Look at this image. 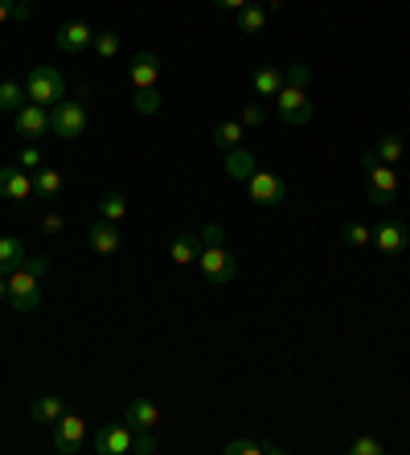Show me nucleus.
I'll list each match as a JSON object with an SVG mask.
<instances>
[{"instance_id":"nucleus-15","label":"nucleus","mask_w":410,"mask_h":455,"mask_svg":"<svg viewBox=\"0 0 410 455\" xmlns=\"http://www.w3.org/2000/svg\"><path fill=\"white\" fill-rule=\"evenodd\" d=\"M374 246H378L382 254H390V259H394V254H402L410 246L406 226H402V222H382L378 230H374Z\"/></svg>"},{"instance_id":"nucleus-14","label":"nucleus","mask_w":410,"mask_h":455,"mask_svg":"<svg viewBox=\"0 0 410 455\" xmlns=\"http://www.w3.org/2000/svg\"><path fill=\"white\" fill-rule=\"evenodd\" d=\"M127 78H132V86H136V91H152V86L160 83L157 53H136V58H132V66H127Z\"/></svg>"},{"instance_id":"nucleus-41","label":"nucleus","mask_w":410,"mask_h":455,"mask_svg":"<svg viewBox=\"0 0 410 455\" xmlns=\"http://www.w3.org/2000/svg\"><path fill=\"white\" fill-rule=\"evenodd\" d=\"M259 4H263V9H271V12H275V9H284L287 0H259Z\"/></svg>"},{"instance_id":"nucleus-9","label":"nucleus","mask_w":410,"mask_h":455,"mask_svg":"<svg viewBox=\"0 0 410 455\" xmlns=\"http://www.w3.org/2000/svg\"><path fill=\"white\" fill-rule=\"evenodd\" d=\"M12 127H17V136L25 140V144H37V140L50 132V107L42 103H25L17 116H12Z\"/></svg>"},{"instance_id":"nucleus-2","label":"nucleus","mask_w":410,"mask_h":455,"mask_svg":"<svg viewBox=\"0 0 410 455\" xmlns=\"http://www.w3.org/2000/svg\"><path fill=\"white\" fill-rule=\"evenodd\" d=\"M361 172H366L369 197H374L378 205H390L394 197H398L402 180H398V169H394V164H382L374 152H366V156H361Z\"/></svg>"},{"instance_id":"nucleus-13","label":"nucleus","mask_w":410,"mask_h":455,"mask_svg":"<svg viewBox=\"0 0 410 455\" xmlns=\"http://www.w3.org/2000/svg\"><path fill=\"white\" fill-rule=\"evenodd\" d=\"M53 42H58V50L62 53H83V50H91V42H95V29H91L86 21H70V25L58 29Z\"/></svg>"},{"instance_id":"nucleus-25","label":"nucleus","mask_w":410,"mask_h":455,"mask_svg":"<svg viewBox=\"0 0 410 455\" xmlns=\"http://www.w3.org/2000/svg\"><path fill=\"white\" fill-rule=\"evenodd\" d=\"M25 259V246L17 238H0V275H9L12 267H21Z\"/></svg>"},{"instance_id":"nucleus-20","label":"nucleus","mask_w":410,"mask_h":455,"mask_svg":"<svg viewBox=\"0 0 410 455\" xmlns=\"http://www.w3.org/2000/svg\"><path fill=\"white\" fill-rule=\"evenodd\" d=\"M267 25H271V9H263L259 0H251V4L238 12V29L242 33H263Z\"/></svg>"},{"instance_id":"nucleus-32","label":"nucleus","mask_w":410,"mask_h":455,"mask_svg":"<svg viewBox=\"0 0 410 455\" xmlns=\"http://www.w3.org/2000/svg\"><path fill=\"white\" fill-rule=\"evenodd\" d=\"M17 164H21L25 172H37L42 169V148H37V144H25L21 156H17Z\"/></svg>"},{"instance_id":"nucleus-22","label":"nucleus","mask_w":410,"mask_h":455,"mask_svg":"<svg viewBox=\"0 0 410 455\" xmlns=\"http://www.w3.org/2000/svg\"><path fill=\"white\" fill-rule=\"evenodd\" d=\"M169 254H173V263H177V267H189V263H197V254H201L197 234H181V238H173Z\"/></svg>"},{"instance_id":"nucleus-21","label":"nucleus","mask_w":410,"mask_h":455,"mask_svg":"<svg viewBox=\"0 0 410 455\" xmlns=\"http://www.w3.org/2000/svg\"><path fill=\"white\" fill-rule=\"evenodd\" d=\"M242 136H246V127H242V119H221L218 127H213V144L218 148H242Z\"/></svg>"},{"instance_id":"nucleus-23","label":"nucleus","mask_w":410,"mask_h":455,"mask_svg":"<svg viewBox=\"0 0 410 455\" xmlns=\"http://www.w3.org/2000/svg\"><path fill=\"white\" fill-rule=\"evenodd\" d=\"M284 91V75L275 70V66H263V70H254V95L259 99H275Z\"/></svg>"},{"instance_id":"nucleus-26","label":"nucleus","mask_w":410,"mask_h":455,"mask_svg":"<svg viewBox=\"0 0 410 455\" xmlns=\"http://www.w3.org/2000/svg\"><path fill=\"white\" fill-rule=\"evenodd\" d=\"M99 218H103V222H124L127 218V202L124 197H119V193H107V197H99Z\"/></svg>"},{"instance_id":"nucleus-43","label":"nucleus","mask_w":410,"mask_h":455,"mask_svg":"<svg viewBox=\"0 0 410 455\" xmlns=\"http://www.w3.org/2000/svg\"><path fill=\"white\" fill-rule=\"evenodd\" d=\"M17 4H25V9H29V0H17Z\"/></svg>"},{"instance_id":"nucleus-24","label":"nucleus","mask_w":410,"mask_h":455,"mask_svg":"<svg viewBox=\"0 0 410 455\" xmlns=\"http://www.w3.org/2000/svg\"><path fill=\"white\" fill-rule=\"evenodd\" d=\"M62 185H66V180H62V172H58V169H45V164H42V169L33 172V189H37V197H58V193H62Z\"/></svg>"},{"instance_id":"nucleus-35","label":"nucleus","mask_w":410,"mask_h":455,"mask_svg":"<svg viewBox=\"0 0 410 455\" xmlns=\"http://www.w3.org/2000/svg\"><path fill=\"white\" fill-rule=\"evenodd\" d=\"M197 243L201 246H221V243H226V230H221L218 222H210L205 230H197Z\"/></svg>"},{"instance_id":"nucleus-7","label":"nucleus","mask_w":410,"mask_h":455,"mask_svg":"<svg viewBox=\"0 0 410 455\" xmlns=\"http://www.w3.org/2000/svg\"><path fill=\"white\" fill-rule=\"evenodd\" d=\"M53 451L58 455H78L86 443V423H83V414H70L66 411L58 423H53Z\"/></svg>"},{"instance_id":"nucleus-8","label":"nucleus","mask_w":410,"mask_h":455,"mask_svg":"<svg viewBox=\"0 0 410 455\" xmlns=\"http://www.w3.org/2000/svg\"><path fill=\"white\" fill-rule=\"evenodd\" d=\"M0 197L12 205H29L33 197H37V189H33V172H25L21 164H4L0 169Z\"/></svg>"},{"instance_id":"nucleus-42","label":"nucleus","mask_w":410,"mask_h":455,"mask_svg":"<svg viewBox=\"0 0 410 455\" xmlns=\"http://www.w3.org/2000/svg\"><path fill=\"white\" fill-rule=\"evenodd\" d=\"M0 299H9V279L0 275Z\"/></svg>"},{"instance_id":"nucleus-39","label":"nucleus","mask_w":410,"mask_h":455,"mask_svg":"<svg viewBox=\"0 0 410 455\" xmlns=\"http://www.w3.org/2000/svg\"><path fill=\"white\" fill-rule=\"evenodd\" d=\"M308 78H312V70H308V66L300 62V66H292V70H287L284 83H292V86H308Z\"/></svg>"},{"instance_id":"nucleus-19","label":"nucleus","mask_w":410,"mask_h":455,"mask_svg":"<svg viewBox=\"0 0 410 455\" xmlns=\"http://www.w3.org/2000/svg\"><path fill=\"white\" fill-rule=\"evenodd\" d=\"M25 103H29V91H25V83H17V78H4V83H0V116H17Z\"/></svg>"},{"instance_id":"nucleus-34","label":"nucleus","mask_w":410,"mask_h":455,"mask_svg":"<svg viewBox=\"0 0 410 455\" xmlns=\"http://www.w3.org/2000/svg\"><path fill=\"white\" fill-rule=\"evenodd\" d=\"M157 107H160V91H157V86H152V91H136V111H140V116H152Z\"/></svg>"},{"instance_id":"nucleus-18","label":"nucleus","mask_w":410,"mask_h":455,"mask_svg":"<svg viewBox=\"0 0 410 455\" xmlns=\"http://www.w3.org/2000/svg\"><path fill=\"white\" fill-rule=\"evenodd\" d=\"M254 169H259V160H254L246 148H230V152H226V177H230V180L246 185V180L254 177Z\"/></svg>"},{"instance_id":"nucleus-30","label":"nucleus","mask_w":410,"mask_h":455,"mask_svg":"<svg viewBox=\"0 0 410 455\" xmlns=\"http://www.w3.org/2000/svg\"><path fill=\"white\" fill-rule=\"evenodd\" d=\"M341 238H345L349 246H369V243H374V230H369L366 222H345V230H341Z\"/></svg>"},{"instance_id":"nucleus-40","label":"nucleus","mask_w":410,"mask_h":455,"mask_svg":"<svg viewBox=\"0 0 410 455\" xmlns=\"http://www.w3.org/2000/svg\"><path fill=\"white\" fill-rule=\"evenodd\" d=\"M213 4H218V9H226V12H242L251 0H213Z\"/></svg>"},{"instance_id":"nucleus-11","label":"nucleus","mask_w":410,"mask_h":455,"mask_svg":"<svg viewBox=\"0 0 410 455\" xmlns=\"http://www.w3.org/2000/svg\"><path fill=\"white\" fill-rule=\"evenodd\" d=\"M246 197H251L254 205H279L287 197V185L275 177V172L254 169V177L246 180Z\"/></svg>"},{"instance_id":"nucleus-38","label":"nucleus","mask_w":410,"mask_h":455,"mask_svg":"<svg viewBox=\"0 0 410 455\" xmlns=\"http://www.w3.org/2000/svg\"><path fill=\"white\" fill-rule=\"evenodd\" d=\"M62 230H66V218H62L58 210H50V213L42 218V234H62Z\"/></svg>"},{"instance_id":"nucleus-36","label":"nucleus","mask_w":410,"mask_h":455,"mask_svg":"<svg viewBox=\"0 0 410 455\" xmlns=\"http://www.w3.org/2000/svg\"><path fill=\"white\" fill-rule=\"evenodd\" d=\"M267 124V111L259 103H251L246 111H242V127H263Z\"/></svg>"},{"instance_id":"nucleus-1","label":"nucleus","mask_w":410,"mask_h":455,"mask_svg":"<svg viewBox=\"0 0 410 455\" xmlns=\"http://www.w3.org/2000/svg\"><path fill=\"white\" fill-rule=\"evenodd\" d=\"M9 304L17 307V312H33V307L42 304V271L29 263V259H21V267H12L9 275Z\"/></svg>"},{"instance_id":"nucleus-16","label":"nucleus","mask_w":410,"mask_h":455,"mask_svg":"<svg viewBox=\"0 0 410 455\" xmlns=\"http://www.w3.org/2000/svg\"><path fill=\"white\" fill-rule=\"evenodd\" d=\"M62 414H66L62 394H42V398H33V406H29V419L33 423H42V427H53Z\"/></svg>"},{"instance_id":"nucleus-17","label":"nucleus","mask_w":410,"mask_h":455,"mask_svg":"<svg viewBox=\"0 0 410 455\" xmlns=\"http://www.w3.org/2000/svg\"><path fill=\"white\" fill-rule=\"evenodd\" d=\"M86 243H91V251H95V254H116V251H119V230H116V222H103V218H99V222L86 230Z\"/></svg>"},{"instance_id":"nucleus-29","label":"nucleus","mask_w":410,"mask_h":455,"mask_svg":"<svg viewBox=\"0 0 410 455\" xmlns=\"http://www.w3.org/2000/svg\"><path fill=\"white\" fill-rule=\"evenodd\" d=\"M91 50L99 53V58H103V62H111V58H116L119 53V33H95V42H91Z\"/></svg>"},{"instance_id":"nucleus-28","label":"nucleus","mask_w":410,"mask_h":455,"mask_svg":"<svg viewBox=\"0 0 410 455\" xmlns=\"http://www.w3.org/2000/svg\"><path fill=\"white\" fill-rule=\"evenodd\" d=\"M374 156H378L382 164H398L402 160V140L398 136H382L378 144H374Z\"/></svg>"},{"instance_id":"nucleus-31","label":"nucleus","mask_w":410,"mask_h":455,"mask_svg":"<svg viewBox=\"0 0 410 455\" xmlns=\"http://www.w3.org/2000/svg\"><path fill=\"white\" fill-rule=\"evenodd\" d=\"M349 451H353V455H382L386 447H382L378 439H374V435H358V439L349 443Z\"/></svg>"},{"instance_id":"nucleus-6","label":"nucleus","mask_w":410,"mask_h":455,"mask_svg":"<svg viewBox=\"0 0 410 455\" xmlns=\"http://www.w3.org/2000/svg\"><path fill=\"white\" fill-rule=\"evenodd\" d=\"M275 111H279V119H284L287 127H308L312 124V99L304 95V86L284 83V91L275 95Z\"/></svg>"},{"instance_id":"nucleus-33","label":"nucleus","mask_w":410,"mask_h":455,"mask_svg":"<svg viewBox=\"0 0 410 455\" xmlns=\"http://www.w3.org/2000/svg\"><path fill=\"white\" fill-rule=\"evenodd\" d=\"M29 21V9H25V4H17V0H0V25L4 21Z\"/></svg>"},{"instance_id":"nucleus-37","label":"nucleus","mask_w":410,"mask_h":455,"mask_svg":"<svg viewBox=\"0 0 410 455\" xmlns=\"http://www.w3.org/2000/svg\"><path fill=\"white\" fill-rule=\"evenodd\" d=\"M157 435H152V431H136V447H132V451H140V455H152V451H157Z\"/></svg>"},{"instance_id":"nucleus-27","label":"nucleus","mask_w":410,"mask_h":455,"mask_svg":"<svg viewBox=\"0 0 410 455\" xmlns=\"http://www.w3.org/2000/svg\"><path fill=\"white\" fill-rule=\"evenodd\" d=\"M267 451H279V447L263 443V439H230L226 443V455H267Z\"/></svg>"},{"instance_id":"nucleus-5","label":"nucleus","mask_w":410,"mask_h":455,"mask_svg":"<svg viewBox=\"0 0 410 455\" xmlns=\"http://www.w3.org/2000/svg\"><path fill=\"white\" fill-rule=\"evenodd\" d=\"M50 132L58 140H78L86 132V103L83 99H62L50 111Z\"/></svg>"},{"instance_id":"nucleus-10","label":"nucleus","mask_w":410,"mask_h":455,"mask_svg":"<svg viewBox=\"0 0 410 455\" xmlns=\"http://www.w3.org/2000/svg\"><path fill=\"white\" fill-rule=\"evenodd\" d=\"M91 447H95V455H127L132 447H136V431H132L127 423L99 427L95 439H91Z\"/></svg>"},{"instance_id":"nucleus-4","label":"nucleus","mask_w":410,"mask_h":455,"mask_svg":"<svg viewBox=\"0 0 410 455\" xmlns=\"http://www.w3.org/2000/svg\"><path fill=\"white\" fill-rule=\"evenodd\" d=\"M197 267H201V275H205V283H213V287H226L238 279V259L226 246H201Z\"/></svg>"},{"instance_id":"nucleus-12","label":"nucleus","mask_w":410,"mask_h":455,"mask_svg":"<svg viewBox=\"0 0 410 455\" xmlns=\"http://www.w3.org/2000/svg\"><path fill=\"white\" fill-rule=\"evenodd\" d=\"M160 419H165V414H160V406L152 403V398H132L124 411V423L132 427V431H157Z\"/></svg>"},{"instance_id":"nucleus-3","label":"nucleus","mask_w":410,"mask_h":455,"mask_svg":"<svg viewBox=\"0 0 410 455\" xmlns=\"http://www.w3.org/2000/svg\"><path fill=\"white\" fill-rule=\"evenodd\" d=\"M25 91H29V103L53 107L66 99V75L53 66H33L29 78H25Z\"/></svg>"}]
</instances>
